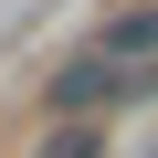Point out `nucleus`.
I'll list each match as a JSON object with an SVG mask.
<instances>
[{"label":"nucleus","instance_id":"obj_2","mask_svg":"<svg viewBox=\"0 0 158 158\" xmlns=\"http://www.w3.org/2000/svg\"><path fill=\"white\" fill-rule=\"evenodd\" d=\"M137 53H158V0H148V11H116V21H106V63H137Z\"/></svg>","mask_w":158,"mask_h":158},{"label":"nucleus","instance_id":"obj_1","mask_svg":"<svg viewBox=\"0 0 158 158\" xmlns=\"http://www.w3.org/2000/svg\"><path fill=\"white\" fill-rule=\"evenodd\" d=\"M127 95H148V74H127V63H106V53H85V63L53 85L63 127H95V106H127Z\"/></svg>","mask_w":158,"mask_h":158},{"label":"nucleus","instance_id":"obj_3","mask_svg":"<svg viewBox=\"0 0 158 158\" xmlns=\"http://www.w3.org/2000/svg\"><path fill=\"white\" fill-rule=\"evenodd\" d=\"M42 158H95V127H53V148Z\"/></svg>","mask_w":158,"mask_h":158}]
</instances>
